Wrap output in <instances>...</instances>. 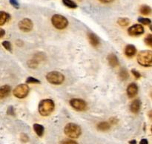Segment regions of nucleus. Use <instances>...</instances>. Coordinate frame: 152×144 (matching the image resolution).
Returning a JSON list of instances; mask_svg holds the SVG:
<instances>
[{
    "label": "nucleus",
    "mask_w": 152,
    "mask_h": 144,
    "mask_svg": "<svg viewBox=\"0 0 152 144\" xmlns=\"http://www.w3.org/2000/svg\"><path fill=\"white\" fill-rule=\"evenodd\" d=\"M150 29H151V31H152V25H151V26H150Z\"/></svg>",
    "instance_id": "obj_37"
},
{
    "label": "nucleus",
    "mask_w": 152,
    "mask_h": 144,
    "mask_svg": "<svg viewBox=\"0 0 152 144\" xmlns=\"http://www.w3.org/2000/svg\"><path fill=\"white\" fill-rule=\"evenodd\" d=\"M20 139L24 143H27L29 140V137H28V136L26 134H22L20 135Z\"/></svg>",
    "instance_id": "obj_28"
},
{
    "label": "nucleus",
    "mask_w": 152,
    "mask_h": 144,
    "mask_svg": "<svg viewBox=\"0 0 152 144\" xmlns=\"http://www.w3.org/2000/svg\"><path fill=\"white\" fill-rule=\"evenodd\" d=\"M46 80L53 85H61L65 81V76L59 71H50L46 75Z\"/></svg>",
    "instance_id": "obj_4"
},
{
    "label": "nucleus",
    "mask_w": 152,
    "mask_h": 144,
    "mask_svg": "<svg viewBox=\"0 0 152 144\" xmlns=\"http://www.w3.org/2000/svg\"><path fill=\"white\" fill-rule=\"evenodd\" d=\"M99 1L102 3H110L111 2V1H114V0H99Z\"/></svg>",
    "instance_id": "obj_34"
},
{
    "label": "nucleus",
    "mask_w": 152,
    "mask_h": 144,
    "mask_svg": "<svg viewBox=\"0 0 152 144\" xmlns=\"http://www.w3.org/2000/svg\"><path fill=\"white\" fill-rule=\"evenodd\" d=\"M128 33L129 35L133 36V37L140 36L144 33V28L142 25L135 24L128 29Z\"/></svg>",
    "instance_id": "obj_9"
},
{
    "label": "nucleus",
    "mask_w": 152,
    "mask_h": 144,
    "mask_svg": "<svg viewBox=\"0 0 152 144\" xmlns=\"http://www.w3.org/2000/svg\"><path fill=\"white\" fill-rule=\"evenodd\" d=\"M148 117H149L150 118H151V120H152V110H151V111H148Z\"/></svg>",
    "instance_id": "obj_35"
},
{
    "label": "nucleus",
    "mask_w": 152,
    "mask_h": 144,
    "mask_svg": "<svg viewBox=\"0 0 152 144\" xmlns=\"http://www.w3.org/2000/svg\"><path fill=\"white\" fill-rule=\"evenodd\" d=\"M51 23L56 29L63 30L68 26V21L65 16L62 15L55 14L51 18Z\"/></svg>",
    "instance_id": "obj_5"
},
{
    "label": "nucleus",
    "mask_w": 152,
    "mask_h": 144,
    "mask_svg": "<svg viewBox=\"0 0 152 144\" xmlns=\"http://www.w3.org/2000/svg\"><path fill=\"white\" fill-rule=\"evenodd\" d=\"M55 104L52 99H45L39 104V112L43 117H47L53 112Z\"/></svg>",
    "instance_id": "obj_1"
},
{
    "label": "nucleus",
    "mask_w": 152,
    "mask_h": 144,
    "mask_svg": "<svg viewBox=\"0 0 152 144\" xmlns=\"http://www.w3.org/2000/svg\"><path fill=\"white\" fill-rule=\"evenodd\" d=\"M1 44H2V46L6 49V50H8V51H11L12 46H11V43H10V42L4 41V42H2V43H1Z\"/></svg>",
    "instance_id": "obj_26"
},
{
    "label": "nucleus",
    "mask_w": 152,
    "mask_h": 144,
    "mask_svg": "<svg viewBox=\"0 0 152 144\" xmlns=\"http://www.w3.org/2000/svg\"><path fill=\"white\" fill-rule=\"evenodd\" d=\"M10 3L13 7H15V8H19V2H18L17 0H10Z\"/></svg>",
    "instance_id": "obj_29"
},
{
    "label": "nucleus",
    "mask_w": 152,
    "mask_h": 144,
    "mask_svg": "<svg viewBox=\"0 0 152 144\" xmlns=\"http://www.w3.org/2000/svg\"><path fill=\"white\" fill-rule=\"evenodd\" d=\"M117 23L120 25V26H127L130 23V21L128 18H119L117 20Z\"/></svg>",
    "instance_id": "obj_22"
},
{
    "label": "nucleus",
    "mask_w": 152,
    "mask_h": 144,
    "mask_svg": "<svg viewBox=\"0 0 152 144\" xmlns=\"http://www.w3.org/2000/svg\"><path fill=\"white\" fill-rule=\"evenodd\" d=\"M111 128V124L108 122H101L97 124V129L102 132H106L108 131Z\"/></svg>",
    "instance_id": "obj_17"
},
{
    "label": "nucleus",
    "mask_w": 152,
    "mask_h": 144,
    "mask_svg": "<svg viewBox=\"0 0 152 144\" xmlns=\"http://www.w3.org/2000/svg\"><path fill=\"white\" fill-rule=\"evenodd\" d=\"M61 144H78L76 141L73 140L71 139H68V140H65L62 141L61 143Z\"/></svg>",
    "instance_id": "obj_30"
},
{
    "label": "nucleus",
    "mask_w": 152,
    "mask_h": 144,
    "mask_svg": "<svg viewBox=\"0 0 152 144\" xmlns=\"http://www.w3.org/2000/svg\"><path fill=\"white\" fill-rule=\"evenodd\" d=\"M140 13H142V15H145V16H146V15L151 14L152 13V9L149 7V6L144 4V5H142L140 7Z\"/></svg>",
    "instance_id": "obj_19"
},
{
    "label": "nucleus",
    "mask_w": 152,
    "mask_h": 144,
    "mask_svg": "<svg viewBox=\"0 0 152 144\" xmlns=\"http://www.w3.org/2000/svg\"><path fill=\"white\" fill-rule=\"evenodd\" d=\"M70 105L74 110L78 111H83L87 109V102L82 99L74 98L70 100Z\"/></svg>",
    "instance_id": "obj_7"
},
{
    "label": "nucleus",
    "mask_w": 152,
    "mask_h": 144,
    "mask_svg": "<svg viewBox=\"0 0 152 144\" xmlns=\"http://www.w3.org/2000/svg\"><path fill=\"white\" fill-rule=\"evenodd\" d=\"M64 132L70 138H78L81 135L82 130L80 126L74 123H69L65 126Z\"/></svg>",
    "instance_id": "obj_2"
},
{
    "label": "nucleus",
    "mask_w": 152,
    "mask_h": 144,
    "mask_svg": "<svg viewBox=\"0 0 152 144\" xmlns=\"http://www.w3.org/2000/svg\"><path fill=\"white\" fill-rule=\"evenodd\" d=\"M29 93V87L27 84H19L13 89V94L19 99L26 97Z\"/></svg>",
    "instance_id": "obj_6"
},
{
    "label": "nucleus",
    "mask_w": 152,
    "mask_h": 144,
    "mask_svg": "<svg viewBox=\"0 0 152 144\" xmlns=\"http://www.w3.org/2000/svg\"><path fill=\"white\" fill-rule=\"evenodd\" d=\"M138 93V86L137 84L132 83L129 85L127 88V94L129 98H133Z\"/></svg>",
    "instance_id": "obj_10"
},
{
    "label": "nucleus",
    "mask_w": 152,
    "mask_h": 144,
    "mask_svg": "<svg viewBox=\"0 0 152 144\" xmlns=\"http://www.w3.org/2000/svg\"><path fill=\"white\" fill-rule=\"evenodd\" d=\"M151 132H152V126H151Z\"/></svg>",
    "instance_id": "obj_38"
},
{
    "label": "nucleus",
    "mask_w": 152,
    "mask_h": 144,
    "mask_svg": "<svg viewBox=\"0 0 152 144\" xmlns=\"http://www.w3.org/2000/svg\"><path fill=\"white\" fill-rule=\"evenodd\" d=\"M0 33H1V34H0V37H1V38H2V37H4V34H5V32H4V30L2 29V28H1V29H0Z\"/></svg>",
    "instance_id": "obj_33"
},
{
    "label": "nucleus",
    "mask_w": 152,
    "mask_h": 144,
    "mask_svg": "<svg viewBox=\"0 0 152 144\" xmlns=\"http://www.w3.org/2000/svg\"><path fill=\"white\" fill-rule=\"evenodd\" d=\"M132 74L134 75V77L136 79H140L141 77L140 73L138 71H137L136 69H132Z\"/></svg>",
    "instance_id": "obj_27"
},
{
    "label": "nucleus",
    "mask_w": 152,
    "mask_h": 144,
    "mask_svg": "<svg viewBox=\"0 0 152 144\" xmlns=\"http://www.w3.org/2000/svg\"><path fill=\"white\" fill-rule=\"evenodd\" d=\"M108 62L113 68H116L119 65V59L114 53H110L108 56Z\"/></svg>",
    "instance_id": "obj_15"
},
{
    "label": "nucleus",
    "mask_w": 152,
    "mask_h": 144,
    "mask_svg": "<svg viewBox=\"0 0 152 144\" xmlns=\"http://www.w3.org/2000/svg\"><path fill=\"white\" fill-rule=\"evenodd\" d=\"M34 130L39 137H42L43 134H44L45 129L42 125L38 124V123L34 124Z\"/></svg>",
    "instance_id": "obj_16"
},
{
    "label": "nucleus",
    "mask_w": 152,
    "mask_h": 144,
    "mask_svg": "<svg viewBox=\"0 0 152 144\" xmlns=\"http://www.w3.org/2000/svg\"><path fill=\"white\" fill-rule=\"evenodd\" d=\"M145 43L146 45L152 48V34H148L145 38Z\"/></svg>",
    "instance_id": "obj_25"
},
{
    "label": "nucleus",
    "mask_w": 152,
    "mask_h": 144,
    "mask_svg": "<svg viewBox=\"0 0 152 144\" xmlns=\"http://www.w3.org/2000/svg\"><path fill=\"white\" fill-rule=\"evenodd\" d=\"M10 16L9 13L4 11L0 12V25H3L6 22H7V21L10 19Z\"/></svg>",
    "instance_id": "obj_18"
},
{
    "label": "nucleus",
    "mask_w": 152,
    "mask_h": 144,
    "mask_svg": "<svg viewBox=\"0 0 152 144\" xmlns=\"http://www.w3.org/2000/svg\"><path fill=\"white\" fill-rule=\"evenodd\" d=\"M18 26H19V30H21L23 32H29L33 29L34 24L31 19H28V18H25L19 22Z\"/></svg>",
    "instance_id": "obj_8"
},
{
    "label": "nucleus",
    "mask_w": 152,
    "mask_h": 144,
    "mask_svg": "<svg viewBox=\"0 0 152 144\" xmlns=\"http://www.w3.org/2000/svg\"><path fill=\"white\" fill-rule=\"evenodd\" d=\"M26 83L28 84H39L40 81L37 78H34L33 77H29L27 78Z\"/></svg>",
    "instance_id": "obj_23"
},
{
    "label": "nucleus",
    "mask_w": 152,
    "mask_h": 144,
    "mask_svg": "<svg viewBox=\"0 0 152 144\" xmlns=\"http://www.w3.org/2000/svg\"><path fill=\"white\" fill-rule=\"evenodd\" d=\"M151 96H152V94H151Z\"/></svg>",
    "instance_id": "obj_39"
},
{
    "label": "nucleus",
    "mask_w": 152,
    "mask_h": 144,
    "mask_svg": "<svg viewBox=\"0 0 152 144\" xmlns=\"http://www.w3.org/2000/svg\"><path fill=\"white\" fill-rule=\"evenodd\" d=\"M7 114H9V115H14L15 113H14V111H13V106L8 107V108H7Z\"/></svg>",
    "instance_id": "obj_31"
},
{
    "label": "nucleus",
    "mask_w": 152,
    "mask_h": 144,
    "mask_svg": "<svg viewBox=\"0 0 152 144\" xmlns=\"http://www.w3.org/2000/svg\"><path fill=\"white\" fill-rule=\"evenodd\" d=\"M141 107V101L140 99H137L132 101V102L130 105V110L134 114H137L140 110Z\"/></svg>",
    "instance_id": "obj_12"
},
{
    "label": "nucleus",
    "mask_w": 152,
    "mask_h": 144,
    "mask_svg": "<svg viewBox=\"0 0 152 144\" xmlns=\"http://www.w3.org/2000/svg\"><path fill=\"white\" fill-rule=\"evenodd\" d=\"M88 39L89 42L94 47H97L100 44V40H99V37H97V35L94 34V33L89 32L88 34Z\"/></svg>",
    "instance_id": "obj_11"
},
{
    "label": "nucleus",
    "mask_w": 152,
    "mask_h": 144,
    "mask_svg": "<svg viewBox=\"0 0 152 144\" xmlns=\"http://www.w3.org/2000/svg\"><path fill=\"white\" fill-rule=\"evenodd\" d=\"M11 91V88L8 85H4V86H1L0 88V99H2L4 98L7 97L10 93Z\"/></svg>",
    "instance_id": "obj_13"
},
{
    "label": "nucleus",
    "mask_w": 152,
    "mask_h": 144,
    "mask_svg": "<svg viewBox=\"0 0 152 144\" xmlns=\"http://www.w3.org/2000/svg\"><path fill=\"white\" fill-rule=\"evenodd\" d=\"M137 53V48L134 45H128L125 48V53L128 57H133Z\"/></svg>",
    "instance_id": "obj_14"
},
{
    "label": "nucleus",
    "mask_w": 152,
    "mask_h": 144,
    "mask_svg": "<svg viewBox=\"0 0 152 144\" xmlns=\"http://www.w3.org/2000/svg\"><path fill=\"white\" fill-rule=\"evenodd\" d=\"M137 62L144 67L152 66V51L145 50L140 52L137 55Z\"/></svg>",
    "instance_id": "obj_3"
},
{
    "label": "nucleus",
    "mask_w": 152,
    "mask_h": 144,
    "mask_svg": "<svg viewBox=\"0 0 152 144\" xmlns=\"http://www.w3.org/2000/svg\"><path fill=\"white\" fill-rule=\"evenodd\" d=\"M119 76H120V78L122 80H123V81H125V80H127L128 78H129V77L128 71L124 68H123L120 69V72H119Z\"/></svg>",
    "instance_id": "obj_20"
},
{
    "label": "nucleus",
    "mask_w": 152,
    "mask_h": 144,
    "mask_svg": "<svg viewBox=\"0 0 152 144\" xmlns=\"http://www.w3.org/2000/svg\"><path fill=\"white\" fill-rule=\"evenodd\" d=\"M138 22L142 24V25H150L151 23V19H148V18H143V17H140L138 19Z\"/></svg>",
    "instance_id": "obj_24"
},
{
    "label": "nucleus",
    "mask_w": 152,
    "mask_h": 144,
    "mask_svg": "<svg viewBox=\"0 0 152 144\" xmlns=\"http://www.w3.org/2000/svg\"><path fill=\"white\" fill-rule=\"evenodd\" d=\"M140 144H148V142L146 139H142L140 142Z\"/></svg>",
    "instance_id": "obj_32"
},
{
    "label": "nucleus",
    "mask_w": 152,
    "mask_h": 144,
    "mask_svg": "<svg viewBox=\"0 0 152 144\" xmlns=\"http://www.w3.org/2000/svg\"><path fill=\"white\" fill-rule=\"evenodd\" d=\"M129 143H130V144H137V141L135 140H131Z\"/></svg>",
    "instance_id": "obj_36"
},
{
    "label": "nucleus",
    "mask_w": 152,
    "mask_h": 144,
    "mask_svg": "<svg viewBox=\"0 0 152 144\" xmlns=\"http://www.w3.org/2000/svg\"><path fill=\"white\" fill-rule=\"evenodd\" d=\"M62 2L66 7H69V8L74 9L77 7V4L72 0H62Z\"/></svg>",
    "instance_id": "obj_21"
}]
</instances>
